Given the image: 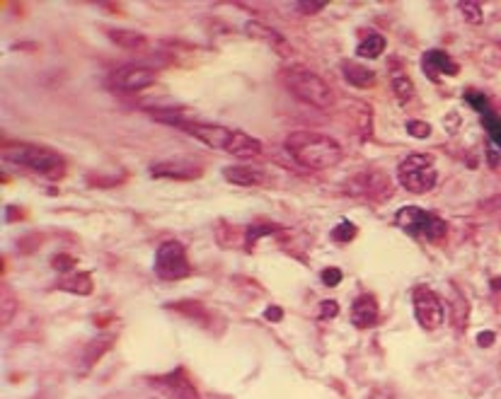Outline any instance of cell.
Here are the masks:
<instances>
[{
	"instance_id": "484cf974",
	"label": "cell",
	"mask_w": 501,
	"mask_h": 399,
	"mask_svg": "<svg viewBox=\"0 0 501 399\" xmlns=\"http://www.w3.org/2000/svg\"><path fill=\"white\" fill-rule=\"evenodd\" d=\"M407 133H409L412 138H429L431 136V126H429L426 121L412 119V121H407Z\"/></svg>"
},
{
	"instance_id": "d6986e66",
	"label": "cell",
	"mask_w": 501,
	"mask_h": 399,
	"mask_svg": "<svg viewBox=\"0 0 501 399\" xmlns=\"http://www.w3.org/2000/svg\"><path fill=\"white\" fill-rule=\"evenodd\" d=\"M390 87H392V95L397 99L400 104H407L412 97H414V83L409 80V75L404 70H395L390 75Z\"/></svg>"
},
{
	"instance_id": "1f68e13d",
	"label": "cell",
	"mask_w": 501,
	"mask_h": 399,
	"mask_svg": "<svg viewBox=\"0 0 501 399\" xmlns=\"http://www.w3.org/2000/svg\"><path fill=\"white\" fill-rule=\"evenodd\" d=\"M264 317H267L269 322H281V317H284V310L276 308V305H271V308H267V313H264Z\"/></svg>"
},
{
	"instance_id": "cb8c5ba5",
	"label": "cell",
	"mask_w": 501,
	"mask_h": 399,
	"mask_svg": "<svg viewBox=\"0 0 501 399\" xmlns=\"http://www.w3.org/2000/svg\"><path fill=\"white\" fill-rule=\"evenodd\" d=\"M458 10H461L463 17L470 22V25H480L482 22V5L480 3H468V0H463V3H458Z\"/></svg>"
},
{
	"instance_id": "ffe728a7",
	"label": "cell",
	"mask_w": 501,
	"mask_h": 399,
	"mask_svg": "<svg viewBox=\"0 0 501 399\" xmlns=\"http://www.w3.org/2000/svg\"><path fill=\"white\" fill-rule=\"evenodd\" d=\"M382 51H385V37L378 32H370L366 37L361 39V44H358L356 54L361 58H378Z\"/></svg>"
},
{
	"instance_id": "d4e9b609",
	"label": "cell",
	"mask_w": 501,
	"mask_h": 399,
	"mask_svg": "<svg viewBox=\"0 0 501 399\" xmlns=\"http://www.w3.org/2000/svg\"><path fill=\"white\" fill-rule=\"evenodd\" d=\"M276 230H279V225H271V223H267V225H247V247H252L257 242V237L271 235Z\"/></svg>"
},
{
	"instance_id": "603a6c76",
	"label": "cell",
	"mask_w": 501,
	"mask_h": 399,
	"mask_svg": "<svg viewBox=\"0 0 501 399\" xmlns=\"http://www.w3.org/2000/svg\"><path fill=\"white\" fill-rule=\"evenodd\" d=\"M356 237V225L349 220H341L334 225V230H332V240L334 242H341V245H346V242H351V240Z\"/></svg>"
},
{
	"instance_id": "ba28073f",
	"label": "cell",
	"mask_w": 501,
	"mask_h": 399,
	"mask_svg": "<svg viewBox=\"0 0 501 399\" xmlns=\"http://www.w3.org/2000/svg\"><path fill=\"white\" fill-rule=\"evenodd\" d=\"M344 191L349 193V196H356V198L382 201V198H390L392 181L385 172H380V169H366V172H358V174H353V177L346 179Z\"/></svg>"
},
{
	"instance_id": "8fae6325",
	"label": "cell",
	"mask_w": 501,
	"mask_h": 399,
	"mask_svg": "<svg viewBox=\"0 0 501 399\" xmlns=\"http://www.w3.org/2000/svg\"><path fill=\"white\" fill-rule=\"evenodd\" d=\"M153 177H170V179H194L202 174V162H194L189 157H180V160L155 162L150 167Z\"/></svg>"
},
{
	"instance_id": "f546056e",
	"label": "cell",
	"mask_w": 501,
	"mask_h": 399,
	"mask_svg": "<svg viewBox=\"0 0 501 399\" xmlns=\"http://www.w3.org/2000/svg\"><path fill=\"white\" fill-rule=\"evenodd\" d=\"M325 5H327V3L317 0V3H296V8H298L303 15H315V13H320V10H325Z\"/></svg>"
},
{
	"instance_id": "e0dca14e",
	"label": "cell",
	"mask_w": 501,
	"mask_h": 399,
	"mask_svg": "<svg viewBox=\"0 0 501 399\" xmlns=\"http://www.w3.org/2000/svg\"><path fill=\"white\" fill-rule=\"evenodd\" d=\"M223 177H226L231 184L235 186H257L262 181V172L257 167H250V165H231L223 169Z\"/></svg>"
},
{
	"instance_id": "277c9868",
	"label": "cell",
	"mask_w": 501,
	"mask_h": 399,
	"mask_svg": "<svg viewBox=\"0 0 501 399\" xmlns=\"http://www.w3.org/2000/svg\"><path fill=\"white\" fill-rule=\"evenodd\" d=\"M281 80H284V85L291 90V95L303 99L305 104H312V107L317 109H332L334 104H337V95H334L332 87L308 68H300V66L286 68Z\"/></svg>"
},
{
	"instance_id": "4dcf8cb0",
	"label": "cell",
	"mask_w": 501,
	"mask_h": 399,
	"mask_svg": "<svg viewBox=\"0 0 501 399\" xmlns=\"http://www.w3.org/2000/svg\"><path fill=\"white\" fill-rule=\"evenodd\" d=\"M339 313V308H337V303L334 300H325L320 305V315L325 317V320H332V317H337Z\"/></svg>"
},
{
	"instance_id": "f1b7e54d",
	"label": "cell",
	"mask_w": 501,
	"mask_h": 399,
	"mask_svg": "<svg viewBox=\"0 0 501 399\" xmlns=\"http://www.w3.org/2000/svg\"><path fill=\"white\" fill-rule=\"evenodd\" d=\"M322 283L334 288L337 283H341V271L339 269H325V271H322Z\"/></svg>"
},
{
	"instance_id": "9c48e42d",
	"label": "cell",
	"mask_w": 501,
	"mask_h": 399,
	"mask_svg": "<svg viewBox=\"0 0 501 399\" xmlns=\"http://www.w3.org/2000/svg\"><path fill=\"white\" fill-rule=\"evenodd\" d=\"M412 305H414V317L419 322V327L424 330H439L446 320V310L444 303L436 293L429 288V286H417L414 293H412Z\"/></svg>"
},
{
	"instance_id": "52a82bcc",
	"label": "cell",
	"mask_w": 501,
	"mask_h": 399,
	"mask_svg": "<svg viewBox=\"0 0 501 399\" xmlns=\"http://www.w3.org/2000/svg\"><path fill=\"white\" fill-rule=\"evenodd\" d=\"M153 271L158 279L163 281H180L187 279L192 274L189 259H187V249L177 240H167L163 242L155 252V264H153Z\"/></svg>"
},
{
	"instance_id": "83f0119b",
	"label": "cell",
	"mask_w": 501,
	"mask_h": 399,
	"mask_svg": "<svg viewBox=\"0 0 501 399\" xmlns=\"http://www.w3.org/2000/svg\"><path fill=\"white\" fill-rule=\"evenodd\" d=\"M51 264H54V269H58V271H73L75 259L73 257H68V254H56Z\"/></svg>"
},
{
	"instance_id": "4fadbf2b",
	"label": "cell",
	"mask_w": 501,
	"mask_h": 399,
	"mask_svg": "<svg viewBox=\"0 0 501 399\" xmlns=\"http://www.w3.org/2000/svg\"><path fill=\"white\" fill-rule=\"evenodd\" d=\"M245 32L250 34V37L259 39V42L269 44L271 49H274L279 56H291V51H293L291 44H288V39H286L281 32H276V29L262 25V22H247V25H245Z\"/></svg>"
},
{
	"instance_id": "3957f363",
	"label": "cell",
	"mask_w": 501,
	"mask_h": 399,
	"mask_svg": "<svg viewBox=\"0 0 501 399\" xmlns=\"http://www.w3.org/2000/svg\"><path fill=\"white\" fill-rule=\"evenodd\" d=\"M3 160L20 165L25 169H32L37 174H44L49 179H58L66 172V160L56 150L44 148L34 143H10L3 148Z\"/></svg>"
},
{
	"instance_id": "8992f818",
	"label": "cell",
	"mask_w": 501,
	"mask_h": 399,
	"mask_svg": "<svg viewBox=\"0 0 501 399\" xmlns=\"http://www.w3.org/2000/svg\"><path fill=\"white\" fill-rule=\"evenodd\" d=\"M397 179L409 193H429L439 181L436 160L426 152H412L397 167Z\"/></svg>"
},
{
	"instance_id": "ac0fdd59",
	"label": "cell",
	"mask_w": 501,
	"mask_h": 399,
	"mask_svg": "<svg viewBox=\"0 0 501 399\" xmlns=\"http://www.w3.org/2000/svg\"><path fill=\"white\" fill-rule=\"evenodd\" d=\"M341 73H344V80L353 87H370L375 83V73L366 66L356 61H344L341 63Z\"/></svg>"
},
{
	"instance_id": "9a60e30c",
	"label": "cell",
	"mask_w": 501,
	"mask_h": 399,
	"mask_svg": "<svg viewBox=\"0 0 501 399\" xmlns=\"http://www.w3.org/2000/svg\"><path fill=\"white\" fill-rule=\"evenodd\" d=\"M155 383L165 387V392L170 395V399H199V392L194 390V385L185 378V371H175L167 378H155Z\"/></svg>"
},
{
	"instance_id": "4316f807",
	"label": "cell",
	"mask_w": 501,
	"mask_h": 399,
	"mask_svg": "<svg viewBox=\"0 0 501 399\" xmlns=\"http://www.w3.org/2000/svg\"><path fill=\"white\" fill-rule=\"evenodd\" d=\"M465 99H468V104H473V109L477 111V114H485V111L492 109L489 107V102H487V97L482 95V92H468Z\"/></svg>"
},
{
	"instance_id": "2e32d148",
	"label": "cell",
	"mask_w": 501,
	"mask_h": 399,
	"mask_svg": "<svg viewBox=\"0 0 501 399\" xmlns=\"http://www.w3.org/2000/svg\"><path fill=\"white\" fill-rule=\"evenodd\" d=\"M107 37L116 46H121L123 51H145L148 49V39H145L141 32H133V29H107Z\"/></svg>"
},
{
	"instance_id": "6da1fadb",
	"label": "cell",
	"mask_w": 501,
	"mask_h": 399,
	"mask_svg": "<svg viewBox=\"0 0 501 399\" xmlns=\"http://www.w3.org/2000/svg\"><path fill=\"white\" fill-rule=\"evenodd\" d=\"M172 124L180 126L182 131H187L189 136L202 140V143H206L214 150H223L233 157H243V160L262 157V143H259L257 138L247 136L245 131H238V128H226L216 124H197V121H180V119H172Z\"/></svg>"
},
{
	"instance_id": "5bb4252c",
	"label": "cell",
	"mask_w": 501,
	"mask_h": 399,
	"mask_svg": "<svg viewBox=\"0 0 501 399\" xmlns=\"http://www.w3.org/2000/svg\"><path fill=\"white\" fill-rule=\"evenodd\" d=\"M351 322L358 330H370L378 322V303L370 293H363L358 296L351 305Z\"/></svg>"
},
{
	"instance_id": "30bf717a",
	"label": "cell",
	"mask_w": 501,
	"mask_h": 399,
	"mask_svg": "<svg viewBox=\"0 0 501 399\" xmlns=\"http://www.w3.org/2000/svg\"><path fill=\"white\" fill-rule=\"evenodd\" d=\"M155 70L138 66V63H126V66H119L116 70H111V75L107 78L109 87L119 92H141L145 87H150L155 83Z\"/></svg>"
},
{
	"instance_id": "5b68a950",
	"label": "cell",
	"mask_w": 501,
	"mask_h": 399,
	"mask_svg": "<svg viewBox=\"0 0 501 399\" xmlns=\"http://www.w3.org/2000/svg\"><path fill=\"white\" fill-rule=\"evenodd\" d=\"M395 225L409 237L426 240V242H439L441 237H446L448 225L441 215L424 210L419 206H402L395 213Z\"/></svg>"
},
{
	"instance_id": "7c38bea8",
	"label": "cell",
	"mask_w": 501,
	"mask_h": 399,
	"mask_svg": "<svg viewBox=\"0 0 501 399\" xmlns=\"http://www.w3.org/2000/svg\"><path fill=\"white\" fill-rule=\"evenodd\" d=\"M422 70L426 73V78L439 80L441 75H458V63L453 61L446 51L441 49H429L426 54L422 56Z\"/></svg>"
},
{
	"instance_id": "836d02e7",
	"label": "cell",
	"mask_w": 501,
	"mask_h": 399,
	"mask_svg": "<svg viewBox=\"0 0 501 399\" xmlns=\"http://www.w3.org/2000/svg\"><path fill=\"white\" fill-rule=\"evenodd\" d=\"M492 288H501V279H494L492 281Z\"/></svg>"
},
{
	"instance_id": "44dd1931",
	"label": "cell",
	"mask_w": 501,
	"mask_h": 399,
	"mask_svg": "<svg viewBox=\"0 0 501 399\" xmlns=\"http://www.w3.org/2000/svg\"><path fill=\"white\" fill-rule=\"evenodd\" d=\"M58 288L78 293V296H87V293H92V279H90V274H75V276H70V279L58 281Z\"/></svg>"
},
{
	"instance_id": "7a4b0ae2",
	"label": "cell",
	"mask_w": 501,
	"mask_h": 399,
	"mask_svg": "<svg viewBox=\"0 0 501 399\" xmlns=\"http://www.w3.org/2000/svg\"><path fill=\"white\" fill-rule=\"evenodd\" d=\"M286 150L298 165L310 169L337 167L344 157V150L332 136L317 131H293L286 138Z\"/></svg>"
},
{
	"instance_id": "d6a6232c",
	"label": "cell",
	"mask_w": 501,
	"mask_h": 399,
	"mask_svg": "<svg viewBox=\"0 0 501 399\" xmlns=\"http://www.w3.org/2000/svg\"><path fill=\"white\" fill-rule=\"evenodd\" d=\"M477 342H480V346H492L494 334H492V332H482L480 337H477Z\"/></svg>"
},
{
	"instance_id": "7402d4cb",
	"label": "cell",
	"mask_w": 501,
	"mask_h": 399,
	"mask_svg": "<svg viewBox=\"0 0 501 399\" xmlns=\"http://www.w3.org/2000/svg\"><path fill=\"white\" fill-rule=\"evenodd\" d=\"M480 116H482V126H485L489 140L501 150V116L492 109L485 111V114H480Z\"/></svg>"
}]
</instances>
